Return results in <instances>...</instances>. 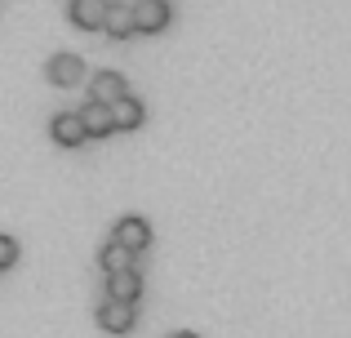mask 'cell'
<instances>
[{
	"mask_svg": "<svg viewBox=\"0 0 351 338\" xmlns=\"http://www.w3.org/2000/svg\"><path fill=\"white\" fill-rule=\"evenodd\" d=\"M107 298H125V303H138V298H143V276H138V267L107 271Z\"/></svg>",
	"mask_w": 351,
	"mask_h": 338,
	"instance_id": "cell-6",
	"label": "cell"
},
{
	"mask_svg": "<svg viewBox=\"0 0 351 338\" xmlns=\"http://www.w3.org/2000/svg\"><path fill=\"white\" fill-rule=\"evenodd\" d=\"M112 107V130H138V125H143V103H138V98H129V94H120L116 103H107Z\"/></svg>",
	"mask_w": 351,
	"mask_h": 338,
	"instance_id": "cell-8",
	"label": "cell"
},
{
	"mask_svg": "<svg viewBox=\"0 0 351 338\" xmlns=\"http://www.w3.org/2000/svg\"><path fill=\"white\" fill-rule=\"evenodd\" d=\"M14 263H18V241L14 236H0V271L14 267Z\"/></svg>",
	"mask_w": 351,
	"mask_h": 338,
	"instance_id": "cell-13",
	"label": "cell"
},
{
	"mask_svg": "<svg viewBox=\"0 0 351 338\" xmlns=\"http://www.w3.org/2000/svg\"><path fill=\"white\" fill-rule=\"evenodd\" d=\"M103 32L112 40H129L134 36V9L120 0V5H107V18H103Z\"/></svg>",
	"mask_w": 351,
	"mask_h": 338,
	"instance_id": "cell-9",
	"label": "cell"
},
{
	"mask_svg": "<svg viewBox=\"0 0 351 338\" xmlns=\"http://www.w3.org/2000/svg\"><path fill=\"white\" fill-rule=\"evenodd\" d=\"M138 321V303H125V298H103V307H98V325H103L107 334H129Z\"/></svg>",
	"mask_w": 351,
	"mask_h": 338,
	"instance_id": "cell-2",
	"label": "cell"
},
{
	"mask_svg": "<svg viewBox=\"0 0 351 338\" xmlns=\"http://www.w3.org/2000/svg\"><path fill=\"white\" fill-rule=\"evenodd\" d=\"M71 23L80 32H103V18H107V0H71L67 5Z\"/></svg>",
	"mask_w": 351,
	"mask_h": 338,
	"instance_id": "cell-7",
	"label": "cell"
},
{
	"mask_svg": "<svg viewBox=\"0 0 351 338\" xmlns=\"http://www.w3.org/2000/svg\"><path fill=\"white\" fill-rule=\"evenodd\" d=\"M80 121H85V134H89V138H103V134H112V107L94 98V103L80 112Z\"/></svg>",
	"mask_w": 351,
	"mask_h": 338,
	"instance_id": "cell-11",
	"label": "cell"
},
{
	"mask_svg": "<svg viewBox=\"0 0 351 338\" xmlns=\"http://www.w3.org/2000/svg\"><path fill=\"white\" fill-rule=\"evenodd\" d=\"M49 134H53V143H58V147H80V143H89L80 112H62V116H53Z\"/></svg>",
	"mask_w": 351,
	"mask_h": 338,
	"instance_id": "cell-4",
	"label": "cell"
},
{
	"mask_svg": "<svg viewBox=\"0 0 351 338\" xmlns=\"http://www.w3.org/2000/svg\"><path fill=\"white\" fill-rule=\"evenodd\" d=\"M125 5L134 9V32H143V36H156L173 23L169 0H125Z\"/></svg>",
	"mask_w": 351,
	"mask_h": 338,
	"instance_id": "cell-1",
	"label": "cell"
},
{
	"mask_svg": "<svg viewBox=\"0 0 351 338\" xmlns=\"http://www.w3.org/2000/svg\"><path fill=\"white\" fill-rule=\"evenodd\" d=\"M89 89H94L98 103H116L120 94H129V85H125V76H120V71H98Z\"/></svg>",
	"mask_w": 351,
	"mask_h": 338,
	"instance_id": "cell-12",
	"label": "cell"
},
{
	"mask_svg": "<svg viewBox=\"0 0 351 338\" xmlns=\"http://www.w3.org/2000/svg\"><path fill=\"white\" fill-rule=\"evenodd\" d=\"M169 338H196V334H191V330H182V334H169Z\"/></svg>",
	"mask_w": 351,
	"mask_h": 338,
	"instance_id": "cell-14",
	"label": "cell"
},
{
	"mask_svg": "<svg viewBox=\"0 0 351 338\" xmlns=\"http://www.w3.org/2000/svg\"><path fill=\"white\" fill-rule=\"evenodd\" d=\"M98 267H103V276H107V271L138 267V254H134V250H125V245H116V241H107L103 250H98Z\"/></svg>",
	"mask_w": 351,
	"mask_h": 338,
	"instance_id": "cell-10",
	"label": "cell"
},
{
	"mask_svg": "<svg viewBox=\"0 0 351 338\" xmlns=\"http://www.w3.org/2000/svg\"><path fill=\"white\" fill-rule=\"evenodd\" d=\"M49 80L58 89L80 85V80H85V62H80L76 53H53V58H49Z\"/></svg>",
	"mask_w": 351,
	"mask_h": 338,
	"instance_id": "cell-5",
	"label": "cell"
},
{
	"mask_svg": "<svg viewBox=\"0 0 351 338\" xmlns=\"http://www.w3.org/2000/svg\"><path fill=\"white\" fill-rule=\"evenodd\" d=\"M107 5H120V0H107Z\"/></svg>",
	"mask_w": 351,
	"mask_h": 338,
	"instance_id": "cell-15",
	"label": "cell"
},
{
	"mask_svg": "<svg viewBox=\"0 0 351 338\" xmlns=\"http://www.w3.org/2000/svg\"><path fill=\"white\" fill-rule=\"evenodd\" d=\"M112 241H116V245H125V250H134V254H143L147 245H152V227H147L143 218L129 214V218H120V223L112 227Z\"/></svg>",
	"mask_w": 351,
	"mask_h": 338,
	"instance_id": "cell-3",
	"label": "cell"
}]
</instances>
